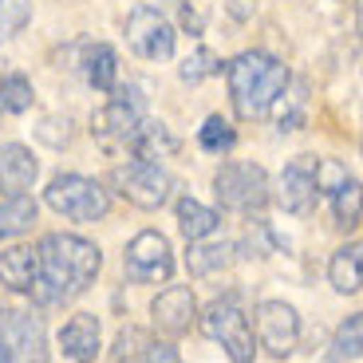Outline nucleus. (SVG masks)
I'll return each instance as SVG.
<instances>
[{
  "label": "nucleus",
  "instance_id": "f257e3e1",
  "mask_svg": "<svg viewBox=\"0 0 363 363\" xmlns=\"http://www.w3.org/2000/svg\"><path fill=\"white\" fill-rule=\"evenodd\" d=\"M36 253H40V281L32 289V296H36V304H48V308L83 296L103 269L99 245L75 233H48Z\"/></svg>",
  "mask_w": 363,
  "mask_h": 363
},
{
  "label": "nucleus",
  "instance_id": "f03ea898",
  "mask_svg": "<svg viewBox=\"0 0 363 363\" xmlns=\"http://www.w3.org/2000/svg\"><path fill=\"white\" fill-rule=\"evenodd\" d=\"M225 79H229V99H233L237 115L241 118H261V115H269L272 103L284 95V87L292 83V75L277 55L245 52L225 67Z\"/></svg>",
  "mask_w": 363,
  "mask_h": 363
},
{
  "label": "nucleus",
  "instance_id": "7ed1b4c3",
  "mask_svg": "<svg viewBox=\"0 0 363 363\" xmlns=\"http://www.w3.org/2000/svg\"><path fill=\"white\" fill-rule=\"evenodd\" d=\"M44 198L67 221H103L111 213V194L95 178H83V174H55Z\"/></svg>",
  "mask_w": 363,
  "mask_h": 363
},
{
  "label": "nucleus",
  "instance_id": "20e7f679",
  "mask_svg": "<svg viewBox=\"0 0 363 363\" xmlns=\"http://www.w3.org/2000/svg\"><path fill=\"white\" fill-rule=\"evenodd\" d=\"M213 194L225 209L237 213H257V209L269 206V174L257 162H225L213 174Z\"/></svg>",
  "mask_w": 363,
  "mask_h": 363
},
{
  "label": "nucleus",
  "instance_id": "39448f33",
  "mask_svg": "<svg viewBox=\"0 0 363 363\" xmlns=\"http://www.w3.org/2000/svg\"><path fill=\"white\" fill-rule=\"evenodd\" d=\"M198 324L209 340H218V344L225 347L229 363H253V355H257L253 328H249L245 312L237 308L233 300H213V304L198 316Z\"/></svg>",
  "mask_w": 363,
  "mask_h": 363
},
{
  "label": "nucleus",
  "instance_id": "423d86ee",
  "mask_svg": "<svg viewBox=\"0 0 363 363\" xmlns=\"http://www.w3.org/2000/svg\"><path fill=\"white\" fill-rule=\"evenodd\" d=\"M111 186L138 209H162L174 194L170 174L158 162H143V158H135V162H127V166H115V170H111Z\"/></svg>",
  "mask_w": 363,
  "mask_h": 363
},
{
  "label": "nucleus",
  "instance_id": "0eeeda50",
  "mask_svg": "<svg viewBox=\"0 0 363 363\" xmlns=\"http://www.w3.org/2000/svg\"><path fill=\"white\" fill-rule=\"evenodd\" d=\"M123 269H127L130 284H166L174 277V253L158 229H143L130 237L127 253H123Z\"/></svg>",
  "mask_w": 363,
  "mask_h": 363
},
{
  "label": "nucleus",
  "instance_id": "6e6552de",
  "mask_svg": "<svg viewBox=\"0 0 363 363\" xmlns=\"http://www.w3.org/2000/svg\"><path fill=\"white\" fill-rule=\"evenodd\" d=\"M257 344L272 359H289L300 344V316L284 300H261L257 304Z\"/></svg>",
  "mask_w": 363,
  "mask_h": 363
},
{
  "label": "nucleus",
  "instance_id": "1a4fd4ad",
  "mask_svg": "<svg viewBox=\"0 0 363 363\" xmlns=\"http://www.w3.org/2000/svg\"><path fill=\"white\" fill-rule=\"evenodd\" d=\"M127 44L143 60H170L174 55V24L150 4H138L127 16Z\"/></svg>",
  "mask_w": 363,
  "mask_h": 363
},
{
  "label": "nucleus",
  "instance_id": "9d476101",
  "mask_svg": "<svg viewBox=\"0 0 363 363\" xmlns=\"http://www.w3.org/2000/svg\"><path fill=\"white\" fill-rule=\"evenodd\" d=\"M143 107H146L143 91H138L135 83H127V87L118 91L115 99H111L107 107L99 111V115L91 118V130H95V138L127 146V138L135 135V127L143 123Z\"/></svg>",
  "mask_w": 363,
  "mask_h": 363
},
{
  "label": "nucleus",
  "instance_id": "9b49d317",
  "mask_svg": "<svg viewBox=\"0 0 363 363\" xmlns=\"http://www.w3.org/2000/svg\"><path fill=\"white\" fill-rule=\"evenodd\" d=\"M316 158L300 155L292 158L289 166L281 170V178H277V206L284 209V213H296V218H304V213H312L316 209Z\"/></svg>",
  "mask_w": 363,
  "mask_h": 363
},
{
  "label": "nucleus",
  "instance_id": "f8f14e48",
  "mask_svg": "<svg viewBox=\"0 0 363 363\" xmlns=\"http://www.w3.org/2000/svg\"><path fill=\"white\" fill-rule=\"evenodd\" d=\"M0 340L9 347L12 363H44L48 355L44 324L32 312H0Z\"/></svg>",
  "mask_w": 363,
  "mask_h": 363
},
{
  "label": "nucleus",
  "instance_id": "ddd939ff",
  "mask_svg": "<svg viewBox=\"0 0 363 363\" xmlns=\"http://www.w3.org/2000/svg\"><path fill=\"white\" fill-rule=\"evenodd\" d=\"M150 320L162 336H186L198 324V300H194L190 284H170L155 296L150 304Z\"/></svg>",
  "mask_w": 363,
  "mask_h": 363
},
{
  "label": "nucleus",
  "instance_id": "4468645a",
  "mask_svg": "<svg viewBox=\"0 0 363 363\" xmlns=\"http://www.w3.org/2000/svg\"><path fill=\"white\" fill-rule=\"evenodd\" d=\"M60 347L72 363H95L103 347V332H99V316L95 312H75L64 328H60Z\"/></svg>",
  "mask_w": 363,
  "mask_h": 363
},
{
  "label": "nucleus",
  "instance_id": "2eb2a0df",
  "mask_svg": "<svg viewBox=\"0 0 363 363\" xmlns=\"http://www.w3.org/2000/svg\"><path fill=\"white\" fill-rule=\"evenodd\" d=\"M40 174V162L36 155L20 143H4L0 146V194L12 198V194H28L32 182Z\"/></svg>",
  "mask_w": 363,
  "mask_h": 363
},
{
  "label": "nucleus",
  "instance_id": "dca6fc26",
  "mask_svg": "<svg viewBox=\"0 0 363 363\" xmlns=\"http://www.w3.org/2000/svg\"><path fill=\"white\" fill-rule=\"evenodd\" d=\"M40 281V253L28 245H12L0 253V284L12 292H32Z\"/></svg>",
  "mask_w": 363,
  "mask_h": 363
},
{
  "label": "nucleus",
  "instance_id": "f3484780",
  "mask_svg": "<svg viewBox=\"0 0 363 363\" xmlns=\"http://www.w3.org/2000/svg\"><path fill=\"white\" fill-rule=\"evenodd\" d=\"M328 281H332L336 292H344V296L363 292V241H352V245L332 253V261H328Z\"/></svg>",
  "mask_w": 363,
  "mask_h": 363
},
{
  "label": "nucleus",
  "instance_id": "a211bd4d",
  "mask_svg": "<svg viewBox=\"0 0 363 363\" xmlns=\"http://www.w3.org/2000/svg\"><path fill=\"white\" fill-rule=\"evenodd\" d=\"M130 155L143 158V162H155V158H170L174 150H178V138L170 135V127L166 123H155V118H143L135 127V135L127 138Z\"/></svg>",
  "mask_w": 363,
  "mask_h": 363
},
{
  "label": "nucleus",
  "instance_id": "6ab92c4d",
  "mask_svg": "<svg viewBox=\"0 0 363 363\" xmlns=\"http://www.w3.org/2000/svg\"><path fill=\"white\" fill-rule=\"evenodd\" d=\"M83 75H87V83L95 91H103V95H111V91L118 87V55L111 44H91L87 52H83Z\"/></svg>",
  "mask_w": 363,
  "mask_h": 363
},
{
  "label": "nucleus",
  "instance_id": "aec40b11",
  "mask_svg": "<svg viewBox=\"0 0 363 363\" xmlns=\"http://www.w3.org/2000/svg\"><path fill=\"white\" fill-rule=\"evenodd\" d=\"M221 225V213L218 209L201 206L198 198H178V229L186 241H206V237H213Z\"/></svg>",
  "mask_w": 363,
  "mask_h": 363
},
{
  "label": "nucleus",
  "instance_id": "412c9836",
  "mask_svg": "<svg viewBox=\"0 0 363 363\" xmlns=\"http://www.w3.org/2000/svg\"><path fill=\"white\" fill-rule=\"evenodd\" d=\"M229 264H233V245H225V241H190V253H186L190 277H213Z\"/></svg>",
  "mask_w": 363,
  "mask_h": 363
},
{
  "label": "nucleus",
  "instance_id": "4be33fe9",
  "mask_svg": "<svg viewBox=\"0 0 363 363\" xmlns=\"http://www.w3.org/2000/svg\"><path fill=\"white\" fill-rule=\"evenodd\" d=\"M32 225H36V201L28 194H12V198L0 201V241H12Z\"/></svg>",
  "mask_w": 363,
  "mask_h": 363
},
{
  "label": "nucleus",
  "instance_id": "5701e85b",
  "mask_svg": "<svg viewBox=\"0 0 363 363\" xmlns=\"http://www.w3.org/2000/svg\"><path fill=\"white\" fill-rule=\"evenodd\" d=\"M332 218L340 229H355L363 221V182L347 178L336 194H332Z\"/></svg>",
  "mask_w": 363,
  "mask_h": 363
},
{
  "label": "nucleus",
  "instance_id": "b1692460",
  "mask_svg": "<svg viewBox=\"0 0 363 363\" xmlns=\"http://www.w3.org/2000/svg\"><path fill=\"white\" fill-rule=\"evenodd\" d=\"M32 103H36V91H32L28 75L12 72L0 79V111L4 115H24V111H32Z\"/></svg>",
  "mask_w": 363,
  "mask_h": 363
},
{
  "label": "nucleus",
  "instance_id": "393cba45",
  "mask_svg": "<svg viewBox=\"0 0 363 363\" xmlns=\"http://www.w3.org/2000/svg\"><path fill=\"white\" fill-rule=\"evenodd\" d=\"M304 111H308V95H304V87H296V91L284 87V95L272 103L269 115L277 118V130H300L304 127Z\"/></svg>",
  "mask_w": 363,
  "mask_h": 363
},
{
  "label": "nucleus",
  "instance_id": "a878e982",
  "mask_svg": "<svg viewBox=\"0 0 363 363\" xmlns=\"http://www.w3.org/2000/svg\"><path fill=\"white\" fill-rule=\"evenodd\" d=\"M359 355H363V312H355L332 336V359H359Z\"/></svg>",
  "mask_w": 363,
  "mask_h": 363
},
{
  "label": "nucleus",
  "instance_id": "bb28decb",
  "mask_svg": "<svg viewBox=\"0 0 363 363\" xmlns=\"http://www.w3.org/2000/svg\"><path fill=\"white\" fill-rule=\"evenodd\" d=\"M198 143H201V150H209V155H229V150L237 146V130H233L229 118L209 115L206 127L198 130Z\"/></svg>",
  "mask_w": 363,
  "mask_h": 363
},
{
  "label": "nucleus",
  "instance_id": "cd10ccee",
  "mask_svg": "<svg viewBox=\"0 0 363 363\" xmlns=\"http://www.w3.org/2000/svg\"><path fill=\"white\" fill-rule=\"evenodd\" d=\"M32 20V0H0V44L16 40Z\"/></svg>",
  "mask_w": 363,
  "mask_h": 363
},
{
  "label": "nucleus",
  "instance_id": "c85d7f7f",
  "mask_svg": "<svg viewBox=\"0 0 363 363\" xmlns=\"http://www.w3.org/2000/svg\"><path fill=\"white\" fill-rule=\"evenodd\" d=\"M36 138L48 143V146H55V150H64V146L75 138V123L67 115H44L40 127H36Z\"/></svg>",
  "mask_w": 363,
  "mask_h": 363
},
{
  "label": "nucleus",
  "instance_id": "c756f323",
  "mask_svg": "<svg viewBox=\"0 0 363 363\" xmlns=\"http://www.w3.org/2000/svg\"><path fill=\"white\" fill-rule=\"evenodd\" d=\"M221 72V60L213 52H209V48H198V52L190 55V60H186V64H182V79L186 83H201V79H209V75H218Z\"/></svg>",
  "mask_w": 363,
  "mask_h": 363
},
{
  "label": "nucleus",
  "instance_id": "7c9ffc66",
  "mask_svg": "<svg viewBox=\"0 0 363 363\" xmlns=\"http://www.w3.org/2000/svg\"><path fill=\"white\" fill-rule=\"evenodd\" d=\"M146 344H150L146 332H138V328H123V332L115 336V352H111V359L115 363H135L138 355L146 352Z\"/></svg>",
  "mask_w": 363,
  "mask_h": 363
},
{
  "label": "nucleus",
  "instance_id": "2f4dec72",
  "mask_svg": "<svg viewBox=\"0 0 363 363\" xmlns=\"http://www.w3.org/2000/svg\"><path fill=\"white\" fill-rule=\"evenodd\" d=\"M347 178L352 174H347V166L340 158H316V190L320 194H336Z\"/></svg>",
  "mask_w": 363,
  "mask_h": 363
},
{
  "label": "nucleus",
  "instance_id": "473e14b6",
  "mask_svg": "<svg viewBox=\"0 0 363 363\" xmlns=\"http://www.w3.org/2000/svg\"><path fill=\"white\" fill-rule=\"evenodd\" d=\"M135 363H182V359H178V352H174L170 344H155V340H150V344H146V352L138 355Z\"/></svg>",
  "mask_w": 363,
  "mask_h": 363
},
{
  "label": "nucleus",
  "instance_id": "72a5a7b5",
  "mask_svg": "<svg viewBox=\"0 0 363 363\" xmlns=\"http://www.w3.org/2000/svg\"><path fill=\"white\" fill-rule=\"evenodd\" d=\"M257 9V0H229V16L233 20H249Z\"/></svg>",
  "mask_w": 363,
  "mask_h": 363
},
{
  "label": "nucleus",
  "instance_id": "f704fd0d",
  "mask_svg": "<svg viewBox=\"0 0 363 363\" xmlns=\"http://www.w3.org/2000/svg\"><path fill=\"white\" fill-rule=\"evenodd\" d=\"M355 28H359V36H363V0H355Z\"/></svg>",
  "mask_w": 363,
  "mask_h": 363
}]
</instances>
